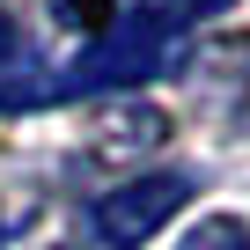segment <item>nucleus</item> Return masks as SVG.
Here are the masks:
<instances>
[{
    "mask_svg": "<svg viewBox=\"0 0 250 250\" xmlns=\"http://www.w3.org/2000/svg\"><path fill=\"white\" fill-rule=\"evenodd\" d=\"M177 59V15L169 8H125L110 30L88 37V52L52 81V96H103V88H133L155 81Z\"/></svg>",
    "mask_w": 250,
    "mask_h": 250,
    "instance_id": "1",
    "label": "nucleus"
},
{
    "mask_svg": "<svg viewBox=\"0 0 250 250\" xmlns=\"http://www.w3.org/2000/svg\"><path fill=\"white\" fill-rule=\"evenodd\" d=\"M184 199H191V177H177V169H162V177H133V184H118V191L96 199L88 228H96L103 250H140L162 221H177Z\"/></svg>",
    "mask_w": 250,
    "mask_h": 250,
    "instance_id": "2",
    "label": "nucleus"
},
{
    "mask_svg": "<svg viewBox=\"0 0 250 250\" xmlns=\"http://www.w3.org/2000/svg\"><path fill=\"white\" fill-rule=\"evenodd\" d=\"M169 140V118L155 110V103H125V110H110L96 133H88V162H133V155H155Z\"/></svg>",
    "mask_w": 250,
    "mask_h": 250,
    "instance_id": "3",
    "label": "nucleus"
},
{
    "mask_svg": "<svg viewBox=\"0 0 250 250\" xmlns=\"http://www.w3.org/2000/svg\"><path fill=\"white\" fill-rule=\"evenodd\" d=\"M177 250H250V228H243L235 213H206V221H199Z\"/></svg>",
    "mask_w": 250,
    "mask_h": 250,
    "instance_id": "4",
    "label": "nucleus"
},
{
    "mask_svg": "<svg viewBox=\"0 0 250 250\" xmlns=\"http://www.w3.org/2000/svg\"><path fill=\"white\" fill-rule=\"evenodd\" d=\"M52 15L96 37V30H110V22H118V0H52Z\"/></svg>",
    "mask_w": 250,
    "mask_h": 250,
    "instance_id": "5",
    "label": "nucleus"
},
{
    "mask_svg": "<svg viewBox=\"0 0 250 250\" xmlns=\"http://www.w3.org/2000/svg\"><path fill=\"white\" fill-rule=\"evenodd\" d=\"M206 8H221V0H177V8H169V15L184 22V15H206Z\"/></svg>",
    "mask_w": 250,
    "mask_h": 250,
    "instance_id": "6",
    "label": "nucleus"
}]
</instances>
